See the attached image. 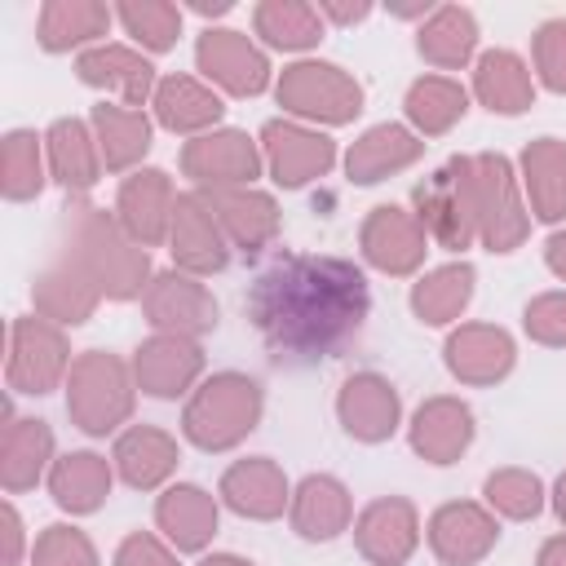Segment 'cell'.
Instances as JSON below:
<instances>
[{
  "mask_svg": "<svg viewBox=\"0 0 566 566\" xmlns=\"http://www.w3.org/2000/svg\"><path fill=\"white\" fill-rule=\"evenodd\" d=\"M416 217L424 234L442 248L460 252L478 239V203H473V155L447 159L424 186H416Z\"/></svg>",
  "mask_w": 566,
  "mask_h": 566,
  "instance_id": "5b68a950",
  "label": "cell"
},
{
  "mask_svg": "<svg viewBox=\"0 0 566 566\" xmlns=\"http://www.w3.org/2000/svg\"><path fill=\"white\" fill-rule=\"evenodd\" d=\"M115 566H177V557H172L150 531H137V535H128V539L119 544Z\"/></svg>",
  "mask_w": 566,
  "mask_h": 566,
  "instance_id": "c3c4849f",
  "label": "cell"
},
{
  "mask_svg": "<svg viewBox=\"0 0 566 566\" xmlns=\"http://www.w3.org/2000/svg\"><path fill=\"white\" fill-rule=\"evenodd\" d=\"M168 239H172L177 270H186V274H212V270H221L230 261V239H226L217 212L208 208L203 190L177 195Z\"/></svg>",
  "mask_w": 566,
  "mask_h": 566,
  "instance_id": "4fadbf2b",
  "label": "cell"
},
{
  "mask_svg": "<svg viewBox=\"0 0 566 566\" xmlns=\"http://www.w3.org/2000/svg\"><path fill=\"white\" fill-rule=\"evenodd\" d=\"M0 522H4V566H13L22 557V517L13 504L0 509Z\"/></svg>",
  "mask_w": 566,
  "mask_h": 566,
  "instance_id": "681fc988",
  "label": "cell"
},
{
  "mask_svg": "<svg viewBox=\"0 0 566 566\" xmlns=\"http://www.w3.org/2000/svg\"><path fill=\"white\" fill-rule=\"evenodd\" d=\"M44 150H49V172L71 195H84L97 181V172L106 168L97 137H93V124H84V119H57L44 133Z\"/></svg>",
  "mask_w": 566,
  "mask_h": 566,
  "instance_id": "f1b7e54d",
  "label": "cell"
},
{
  "mask_svg": "<svg viewBox=\"0 0 566 566\" xmlns=\"http://www.w3.org/2000/svg\"><path fill=\"white\" fill-rule=\"evenodd\" d=\"M495 539H500L495 517L482 504H473V500L442 504L429 517V548L447 566H473V562H482L495 548Z\"/></svg>",
  "mask_w": 566,
  "mask_h": 566,
  "instance_id": "2e32d148",
  "label": "cell"
},
{
  "mask_svg": "<svg viewBox=\"0 0 566 566\" xmlns=\"http://www.w3.org/2000/svg\"><path fill=\"white\" fill-rule=\"evenodd\" d=\"M252 27L274 49H310L323 35V13L301 0H265L252 9Z\"/></svg>",
  "mask_w": 566,
  "mask_h": 566,
  "instance_id": "60d3db41",
  "label": "cell"
},
{
  "mask_svg": "<svg viewBox=\"0 0 566 566\" xmlns=\"http://www.w3.org/2000/svg\"><path fill=\"white\" fill-rule=\"evenodd\" d=\"M416 49H420V57H424L429 66L455 71V66H464V62L473 57V49H478V18H473L469 9H460V4H442V9H433V13L424 18V27H420V35H416Z\"/></svg>",
  "mask_w": 566,
  "mask_h": 566,
  "instance_id": "d590c367",
  "label": "cell"
},
{
  "mask_svg": "<svg viewBox=\"0 0 566 566\" xmlns=\"http://www.w3.org/2000/svg\"><path fill=\"white\" fill-rule=\"evenodd\" d=\"M535 71L553 93H566V18H548L535 31Z\"/></svg>",
  "mask_w": 566,
  "mask_h": 566,
  "instance_id": "bcb514c9",
  "label": "cell"
},
{
  "mask_svg": "<svg viewBox=\"0 0 566 566\" xmlns=\"http://www.w3.org/2000/svg\"><path fill=\"white\" fill-rule=\"evenodd\" d=\"M292 526L305 539H336L349 517H354V500L345 491V482H336L332 473H310L296 491H292Z\"/></svg>",
  "mask_w": 566,
  "mask_h": 566,
  "instance_id": "4316f807",
  "label": "cell"
},
{
  "mask_svg": "<svg viewBox=\"0 0 566 566\" xmlns=\"http://www.w3.org/2000/svg\"><path fill=\"white\" fill-rule=\"evenodd\" d=\"M473 265L469 261H451V265H438L429 270L416 287H411V310L420 323L429 327H442V323H455L464 314V305L473 301Z\"/></svg>",
  "mask_w": 566,
  "mask_h": 566,
  "instance_id": "f35d334b",
  "label": "cell"
},
{
  "mask_svg": "<svg viewBox=\"0 0 566 566\" xmlns=\"http://www.w3.org/2000/svg\"><path fill=\"white\" fill-rule=\"evenodd\" d=\"M473 442V411L460 398H429L411 416V451L424 455L429 464H451L469 451Z\"/></svg>",
  "mask_w": 566,
  "mask_h": 566,
  "instance_id": "cb8c5ba5",
  "label": "cell"
},
{
  "mask_svg": "<svg viewBox=\"0 0 566 566\" xmlns=\"http://www.w3.org/2000/svg\"><path fill=\"white\" fill-rule=\"evenodd\" d=\"M261 385L252 376L239 371H217L212 380H203L195 389V398L186 402L181 429L195 447L203 451H226L234 442H243L256 420H261Z\"/></svg>",
  "mask_w": 566,
  "mask_h": 566,
  "instance_id": "3957f363",
  "label": "cell"
},
{
  "mask_svg": "<svg viewBox=\"0 0 566 566\" xmlns=\"http://www.w3.org/2000/svg\"><path fill=\"white\" fill-rule=\"evenodd\" d=\"M75 71H80V80H84L88 88H106V93L119 97V106H137V111H142V102L155 97V88H159L155 66H150L137 49H128V44H97V49H84V53L75 57Z\"/></svg>",
  "mask_w": 566,
  "mask_h": 566,
  "instance_id": "e0dca14e",
  "label": "cell"
},
{
  "mask_svg": "<svg viewBox=\"0 0 566 566\" xmlns=\"http://www.w3.org/2000/svg\"><path fill=\"white\" fill-rule=\"evenodd\" d=\"M371 310L367 279L340 256H279L248 292V318L279 363L332 358Z\"/></svg>",
  "mask_w": 566,
  "mask_h": 566,
  "instance_id": "6da1fadb",
  "label": "cell"
},
{
  "mask_svg": "<svg viewBox=\"0 0 566 566\" xmlns=\"http://www.w3.org/2000/svg\"><path fill=\"white\" fill-rule=\"evenodd\" d=\"M53 460V433L35 416H9L0 438V482L9 495L31 491Z\"/></svg>",
  "mask_w": 566,
  "mask_h": 566,
  "instance_id": "484cf974",
  "label": "cell"
},
{
  "mask_svg": "<svg viewBox=\"0 0 566 566\" xmlns=\"http://www.w3.org/2000/svg\"><path fill=\"white\" fill-rule=\"evenodd\" d=\"M553 509H557V517L566 522V473L557 478V491H553Z\"/></svg>",
  "mask_w": 566,
  "mask_h": 566,
  "instance_id": "db71d44e",
  "label": "cell"
},
{
  "mask_svg": "<svg viewBox=\"0 0 566 566\" xmlns=\"http://www.w3.org/2000/svg\"><path fill=\"white\" fill-rule=\"evenodd\" d=\"M44 142L27 128H13L4 142H0V190L4 199H35L40 186H44Z\"/></svg>",
  "mask_w": 566,
  "mask_h": 566,
  "instance_id": "b9f144b4",
  "label": "cell"
},
{
  "mask_svg": "<svg viewBox=\"0 0 566 566\" xmlns=\"http://www.w3.org/2000/svg\"><path fill=\"white\" fill-rule=\"evenodd\" d=\"M115 18H119V27H124L137 44H146L150 53L172 49V40H177V31H181V9H177V4H159V0L119 4Z\"/></svg>",
  "mask_w": 566,
  "mask_h": 566,
  "instance_id": "7bdbcfd3",
  "label": "cell"
},
{
  "mask_svg": "<svg viewBox=\"0 0 566 566\" xmlns=\"http://www.w3.org/2000/svg\"><path fill=\"white\" fill-rule=\"evenodd\" d=\"M155 522L181 553H199L217 535V500L203 486H190V482L168 486L155 504Z\"/></svg>",
  "mask_w": 566,
  "mask_h": 566,
  "instance_id": "f546056e",
  "label": "cell"
},
{
  "mask_svg": "<svg viewBox=\"0 0 566 566\" xmlns=\"http://www.w3.org/2000/svg\"><path fill=\"white\" fill-rule=\"evenodd\" d=\"M49 491H53L57 509H66V513H93V509H102V500L111 495V464H106V455H97V451H71V455L53 460Z\"/></svg>",
  "mask_w": 566,
  "mask_h": 566,
  "instance_id": "836d02e7",
  "label": "cell"
},
{
  "mask_svg": "<svg viewBox=\"0 0 566 566\" xmlns=\"http://www.w3.org/2000/svg\"><path fill=\"white\" fill-rule=\"evenodd\" d=\"M522 181L531 195V208L539 221L566 217V142L539 137L522 150Z\"/></svg>",
  "mask_w": 566,
  "mask_h": 566,
  "instance_id": "e575fe53",
  "label": "cell"
},
{
  "mask_svg": "<svg viewBox=\"0 0 566 566\" xmlns=\"http://www.w3.org/2000/svg\"><path fill=\"white\" fill-rule=\"evenodd\" d=\"M195 57H199V71H203L217 88H226V93H234V97H252V93H261V88L270 84V57H265V53L252 44V35H243V31L208 27V31L199 35Z\"/></svg>",
  "mask_w": 566,
  "mask_h": 566,
  "instance_id": "7c38bea8",
  "label": "cell"
},
{
  "mask_svg": "<svg viewBox=\"0 0 566 566\" xmlns=\"http://www.w3.org/2000/svg\"><path fill=\"white\" fill-rule=\"evenodd\" d=\"M203 371V354L190 336H150L137 345V358H133V376H137V389H146L150 398H177L195 385V376Z\"/></svg>",
  "mask_w": 566,
  "mask_h": 566,
  "instance_id": "44dd1931",
  "label": "cell"
},
{
  "mask_svg": "<svg viewBox=\"0 0 566 566\" xmlns=\"http://www.w3.org/2000/svg\"><path fill=\"white\" fill-rule=\"evenodd\" d=\"M208 208L217 212L230 248L261 252L279 234V203L256 186H230V190H203Z\"/></svg>",
  "mask_w": 566,
  "mask_h": 566,
  "instance_id": "ffe728a7",
  "label": "cell"
},
{
  "mask_svg": "<svg viewBox=\"0 0 566 566\" xmlns=\"http://www.w3.org/2000/svg\"><path fill=\"white\" fill-rule=\"evenodd\" d=\"M31 566H97V548L75 526H44L31 544Z\"/></svg>",
  "mask_w": 566,
  "mask_h": 566,
  "instance_id": "f6af8a7d",
  "label": "cell"
},
{
  "mask_svg": "<svg viewBox=\"0 0 566 566\" xmlns=\"http://www.w3.org/2000/svg\"><path fill=\"white\" fill-rule=\"evenodd\" d=\"M146 318L168 332V336H203L217 327V301L208 296V287L186 274V270H164L150 279V287L142 292Z\"/></svg>",
  "mask_w": 566,
  "mask_h": 566,
  "instance_id": "30bf717a",
  "label": "cell"
},
{
  "mask_svg": "<svg viewBox=\"0 0 566 566\" xmlns=\"http://www.w3.org/2000/svg\"><path fill=\"white\" fill-rule=\"evenodd\" d=\"M398 411H402L398 389L376 371L349 376L336 394V416H340L345 433L358 442H385L398 429Z\"/></svg>",
  "mask_w": 566,
  "mask_h": 566,
  "instance_id": "d6986e66",
  "label": "cell"
},
{
  "mask_svg": "<svg viewBox=\"0 0 566 566\" xmlns=\"http://www.w3.org/2000/svg\"><path fill=\"white\" fill-rule=\"evenodd\" d=\"M172 208H177V190H172L168 172L142 168V172H133V177L119 181L115 217H119V226H124L142 248H155L159 239H168V230H172Z\"/></svg>",
  "mask_w": 566,
  "mask_h": 566,
  "instance_id": "5bb4252c",
  "label": "cell"
},
{
  "mask_svg": "<svg viewBox=\"0 0 566 566\" xmlns=\"http://www.w3.org/2000/svg\"><path fill=\"white\" fill-rule=\"evenodd\" d=\"M31 296H35L40 318H49V323H57V327H80V323L93 318L102 292L93 287V279H88L80 265H71V261L62 256V261L49 265L44 274H35Z\"/></svg>",
  "mask_w": 566,
  "mask_h": 566,
  "instance_id": "83f0119b",
  "label": "cell"
},
{
  "mask_svg": "<svg viewBox=\"0 0 566 566\" xmlns=\"http://www.w3.org/2000/svg\"><path fill=\"white\" fill-rule=\"evenodd\" d=\"M261 155H265V168L279 186L296 190L314 177H323L332 164H336V142L305 128V124H292V119H270L261 128Z\"/></svg>",
  "mask_w": 566,
  "mask_h": 566,
  "instance_id": "8fae6325",
  "label": "cell"
},
{
  "mask_svg": "<svg viewBox=\"0 0 566 566\" xmlns=\"http://www.w3.org/2000/svg\"><path fill=\"white\" fill-rule=\"evenodd\" d=\"M71 349H66V336L57 323L40 318V314H27V318H13L9 323V363H4V376H9V389L18 394H49L66 380L71 371Z\"/></svg>",
  "mask_w": 566,
  "mask_h": 566,
  "instance_id": "52a82bcc",
  "label": "cell"
},
{
  "mask_svg": "<svg viewBox=\"0 0 566 566\" xmlns=\"http://www.w3.org/2000/svg\"><path fill=\"white\" fill-rule=\"evenodd\" d=\"M150 102H155L159 124L172 128V133H199V128L217 124L221 111H226L221 97L208 84H199L195 75H168V80H159V88H155Z\"/></svg>",
  "mask_w": 566,
  "mask_h": 566,
  "instance_id": "74e56055",
  "label": "cell"
},
{
  "mask_svg": "<svg viewBox=\"0 0 566 566\" xmlns=\"http://www.w3.org/2000/svg\"><path fill=\"white\" fill-rule=\"evenodd\" d=\"M274 93L283 111L318 124H349L363 111V84L332 62H292Z\"/></svg>",
  "mask_w": 566,
  "mask_h": 566,
  "instance_id": "8992f818",
  "label": "cell"
},
{
  "mask_svg": "<svg viewBox=\"0 0 566 566\" xmlns=\"http://www.w3.org/2000/svg\"><path fill=\"white\" fill-rule=\"evenodd\" d=\"M115 469H119V478L128 486L150 491L177 469V442L155 424H133L115 442Z\"/></svg>",
  "mask_w": 566,
  "mask_h": 566,
  "instance_id": "d6a6232c",
  "label": "cell"
},
{
  "mask_svg": "<svg viewBox=\"0 0 566 566\" xmlns=\"http://www.w3.org/2000/svg\"><path fill=\"white\" fill-rule=\"evenodd\" d=\"M265 155L252 146L248 133L239 128H217V133H199L195 142L181 146V172L203 186V190H230V186H252V177L261 172Z\"/></svg>",
  "mask_w": 566,
  "mask_h": 566,
  "instance_id": "9c48e42d",
  "label": "cell"
},
{
  "mask_svg": "<svg viewBox=\"0 0 566 566\" xmlns=\"http://www.w3.org/2000/svg\"><path fill=\"white\" fill-rule=\"evenodd\" d=\"M62 256L71 265H80L93 287L111 301H128V296H142L150 283V256L146 248L119 226L115 212L97 208V203H71L66 208V248Z\"/></svg>",
  "mask_w": 566,
  "mask_h": 566,
  "instance_id": "7a4b0ae2",
  "label": "cell"
},
{
  "mask_svg": "<svg viewBox=\"0 0 566 566\" xmlns=\"http://www.w3.org/2000/svg\"><path fill=\"white\" fill-rule=\"evenodd\" d=\"M221 500L239 513V517H279L292 504L287 478L270 455H252V460H234L221 478Z\"/></svg>",
  "mask_w": 566,
  "mask_h": 566,
  "instance_id": "603a6c76",
  "label": "cell"
},
{
  "mask_svg": "<svg viewBox=\"0 0 566 566\" xmlns=\"http://www.w3.org/2000/svg\"><path fill=\"white\" fill-rule=\"evenodd\" d=\"M473 93L495 115H522L535 102V80L513 49H491L473 66Z\"/></svg>",
  "mask_w": 566,
  "mask_h": 566,
  "instance_id": "4dcf8cb0",
  "label": "cell"
},
{
  "mask_svg": "<svg viewBox=\"0 0 566 566\" xmlns=\"http://www.w3.org/2000/svg\"><path fill=\"white\" fill-rule=\"evenodd\" d=\"M66 411L84 433H111L133 416V376L115 354L84 349L66 371Z\"/></svg>",
  "mask_w": 566,
  "mask_h": 566,
  "instance_id": "277c9868",
  "label": "cell"
},
{
  "mask_svg": "<svg viewBox=\"0 0 566 566\" xmlns=\"http://www.w3.org/2000/svg\"><path fill=\"white\" fill-rule=\"evenodd\" d=\"M517 349L504 327L491 323H464L447 336V367L464 385H495L513 371Z\"/></svg>",
  "mask_w": 566,
  "mask_h": 566,
  "instance_id": "ac0fdd59",
  "label": "cell"
},
{
  "mask_svg": "<svg viewBox=\"0 0 566 566\" xmlns=\"http://www.w3.org/2000/svg\"><path fill=\"white\" fill-rule=\"evenodd\" d=\"M199 566H252V562H243V557H230V553H217V557H203Z\"/></svg>",
  "mask_w": 566,
  "mask_h": 566,
  "instance_id": "11a10c76",
  "label": "cell"
},
{
  "mask_svg": "<svg viewBox=\"0 0 566 566\" xmlns=\"http://www.w3.org/2000/svg\"><path fill=\"white\" fill-rule=\"evenodd\" d=\"M407 119L416 124V133H424V137H438V133H447L451 124H460L464 119V111H469V93L451 80V75H420L411 88H407Z\"/></svg>",
  "mask_w": 566,
  "mask_h": 566,
  "instance_id": "ab89813d",
  "label": "cell"
},
{
  "mask_svg": "<svg viewBox=\"0 0 566 566\" xmlns=\"http://www.w3.org/2000/svg\"><path fill=\"white\" fill-rule=\"evenodd\" d=\"M544 261H548V270H553L557 279H566V230H557V234L544 243Z\"/></svg>",
  "mask_w": 566,
  "mask_h": 566,
  "instance_id": "f907efd6",
  "label": "cell"
},
{
  "mask_svg": "<svg viewBox=\"0 0 566 566\" xmlns=\"http://www.w3.org/2000/svg\"><path fill=\"white\" fill-rule=\"evenodd\" d=\"M526 336L539 345H566V292H544L526 301Z\"/></svg>",
  "mask_w": 566,
  "mask_h": 566,
  "instance_id": "7dc6e473",
  "label": "cell"
},
{
  "mask_svg": "<svg viewBox=\"0 0 566 566\" xmlns=\"http://www.w3.org/2000/svg\"><path fill=\"white\" fill-rule=\"evenodd\" d=\"M318 13L332 18V22H363L371 9L367 4H318Z\"/></svg>",
  "mask_w": 566,
  "mask_h": 566,
  "instance_id": "816d5d0a",
  "label": "cell"
},
{
  "mask_svg": "<svg viewBox=\"0 0 566 566\" xmlns=\"http://www.w3.org/2000/svg\"><path fill=\"white\" fill-rule=\"evenodd\" d=\"M535 566H566V535H557V539H548V544L539 548V557H535Z\"/></svg>",
  "mask_w": 566,
  "mask_h": 566,
  "instance_id": "f5cc1de1",
  "label": "cell"
},
{
  "mask_svg": "<svg viewBox=\"0 0 566 566\" xmlns=\"http://www.w3.org/2000/svg\"><path fill=\"white\" fill-rule=\"evenodd\" d=\"M93 137H97L102 164L111 172H124V168H133L150 150V119L137 106L102 102V106H93Z\"/></svg>",
  "mask_w": 566,
  "mask_h": 566,
  "instance_id": "8d00e7d4",
  "label": "cell"
},
{
  "mask_svg": "<svg viewBox=\"0 0 566 566\" xmlns=\"http://www.w3.org/2000/svg\"><path fill=\"white\" fill-rule=\"evenodd\" d=\"M420 155H424V142L411 128H402V124H376V128H367L345 150V172H349V181L371 186V181H385L389 172L411 168Z\"/></svg>",
  "mask_w": 566,
  "mask_h": 566,
  "instance_id": "d4e9b609",
  "label": "cell"
},
{
  "mask_svg": "<svg viewBox=\"0 0 566 566\" xmlns=\"http://www.w3.org/2000/svg\"><path fill=\"white\" fill-rule=\"evenodd\" d=\"M473 203H478V239L491 252H513L526 239V212L517 199V181L504 155H473Z\"/></svg>",
  "mask_w": 566,
  "mask_h": 566,
  "instance_id": "ba28073f",
  "label": "cell"
},
{
  "mask_svg": "<svg viewBox=\"0 0 566 566\" xmlns=\"http://www.w3.org/2000/svg\"><path fill=\"white\" fill-rule=\"evenodd\" d=\"M354 539H358V553L367 562H376V566H402L416 553V539H420L416 509L407 500H398V495L376 500L354 522Z\"/></svg>",
  "mask_w": 566,
  "mask_h": 566,
  "instance_id": "7402d4cb",
  "label": "cell"
},
{
  "mask_svg": "<svg viewBox=\"0 0 566 566\" xmlns=\"http://www.w3.org/2000/svg\"><path fill=\"white\" fill-rule=\"evenodd\" d=\"M358 243H363V256L385 274H411L424 261V226L416 212H407L398 203L371 208Z\"/></svg>",
  "mask_w": 566,
  "mask_h": 566,
  "instance_id": "9a60e30c",
  "label": "cell"
},
{
  "mask_svg": "<svg viewBox=\"0 0 566 566\" xmlns=\"http://www.w3.org/2000/svg\"><path fill=\"white\" fill-rule=\"evenodd\" d=\"M111 18H115V9H106L97 0H49L40 9L35 35H40V49H49V53H66V49H80V44L97 49Z\"/></svg>",
  "mask_w": 566,
  "mask_h": 566,
  "instance_id": "1f68e13d",
  "label": "cell"
},
{
  "mask_svg": "<svg viewBox=\"0 0 566 566\" xmlns=\"http://www.w3.org/2000/svg\"><path fill=\"white\" fill-rule=\"evenodd\" d=\"M482 495H486V504L495 509V513H504V517H535L539 509H544V486H539V478L535 473H526V469H495L486 482H482Z\"/></svg>",
  "mask_w": 566,
  "mask_h": 566,
  "instance_id": "ee69618b",
  "label": "cell"
}]
</instances>
